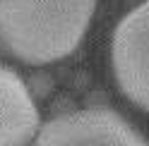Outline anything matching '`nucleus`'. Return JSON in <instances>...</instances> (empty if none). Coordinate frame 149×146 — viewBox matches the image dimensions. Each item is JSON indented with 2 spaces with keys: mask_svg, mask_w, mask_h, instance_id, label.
Here are the masks:
<instances>
[{
  "mask_svg": "<svg viewBox=\"0 0 149 146\" xmlns=\"http://www.w3.org/2000/svg\"><path fill=\"white\" fill-rule=\"evenodd\" d=\"M96 0H0V41L29 65H48L77 50Z\"/></svg>",
  "mask_w": 149,
  "mask_h": 146,
  "instance_id": "1",
  "label": "nucleus"
},
{
  "mask_svg": "<svg viewBox=\"0 0 149 146\" xmlns=\"http://www.w3.org/2000/svg\"><path fill=\"white\" fill-rule=\"evenodd\" d=\"M31 146H149V141L111 108H84L48 120Z\"/></svg>",
  "mask_w": 149,
  "mask_h": 146,
  "instance_id": "2",
  "label": "nucleus"
},
{
  "mask_svg": "<svg viewBox=\"0 0 149 146\" xmlns=\"http://www.w3.org/2000/svg\"><path fill=\"white\" fill-rule=\"evenodd\" d=\"M111 65L120 91L149 113V0L118 22L111 41Z\"/></svg>",
  "mask_w": 149,
  "mask_h": 146,
  "instance_id": "3",
  "label": "nucleus"
},
{
  "mask_svg": "<svg viewBox=\"0 0 149 146\" xmlns=\"http://www.w3.org/2000/svg\"><path fill=\"white\" fill-rule=\"evenodd\" d=\"M41 127L29 84L10 67H0V146H29Z\"/></svg>",
  "mask_w": 149,
  "mask_h": 146,
  "instance_id": "4",
  "label": "nucleus"
}]
</instances>
